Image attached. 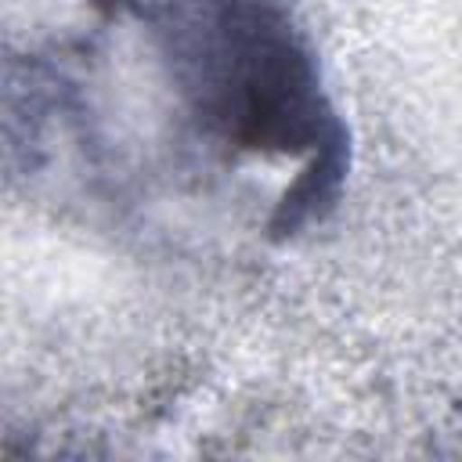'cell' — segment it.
<instances>
[{
    "label": "cell",
    "mask_w": 462,
    "mask_h": 462,
    "mask_svg": "<svg viewBox=\"0 0 462 462\" xmlns=\"http://www.w3.org/2000/svg\"><path fill=\"white\" fill-rule=\"evenodd\" d=\"M130 25L191 134L224 159L292 162L267 231L278 242L332 217L350 180V126L292 0H90Z\"/></svg>",
    "instance_id": "cell-1"
}]
</instances>
